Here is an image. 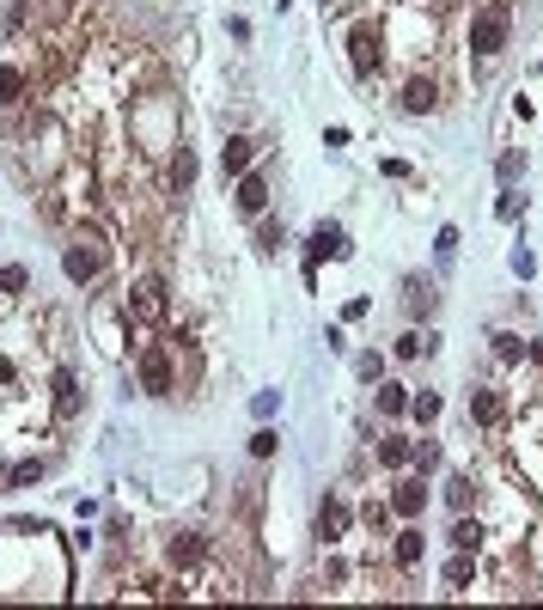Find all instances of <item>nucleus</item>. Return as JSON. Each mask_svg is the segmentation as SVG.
<instances>
[{"instance_id":"2f4dec72","label":"nucleus","mask_w":543,"mask_h":610,"mask_svg":"<svg viewBox=\"0 0 543 610\" xmlns=\"http://www.w3.org/2000/svg\"><path fill=\"white\" fill-rule=\"evenodd\" d=\"M275 409H281V391H257V397H250V415H257V421H269Z\"/></svg>"},{"instance_id":"aec40b11","label":"nucleus","mask_w":543,"mask_h":610,"mask_svg":"<svg viewBox=\"0 0 543 610\" xmlns=\"http://www.w3.org/2000/svg\"><path fill=\"white\" fill-rule=\"evenodd\" d=\"M445 501H452V513H464V507L476 501V482H471L464 470H458V476H445Z\"/></svg>"},{"instance_id":"72a5a7b5","label":"nucleus","mask_w":543,"mask_h":610,"mask_svg":"<svg viewBox=\"0 0 543 610\" xmlns=\"http://www.w3.org/2000/svg\"><path fill=\"white\" fill-rule=\"evenodd\" d=\"M25 281H31V275L19 269V263H6V269H0V293H25Z\"/></svg>"},{"instance_id":"b1692460","label":"nucleus","mask_w":543,"mask_h":610,"mask_svg":"<svg viewBox=\"0 0 543 610\" xmlns=\"http://www.w3.org/2000/svg\"><path fill=\"white\" fill-rule=\"evenodd\" d=\"M281 244H287V226H281V220H263V226H257V250H263V257H275Z\"/></svg>"},{"instance_id":"c85d7f7f","label":"nucleus","mask_w":543,"mask_h":610,"mask_svg":"<svg viewBox=\"0 0 543 610\" xmlns=\"http://www.w3.org/2000/svg\"><path fill=\"white\" fill-rule=\"evenodd\" d=\"M159 293H165V287H159V281H147V287H140V293H135V311H147V318H153V311L165 305V300H159Z\"/></svg>"},{"instance_id":"c9c22d12","label":"nucleus","mask_w":543,"mask_h":610,"mask_svg":"<svg viewBox=\"0 0 543 610\" xmlns=\"http://www.w3.org/2000/svg\"><path fill=\"white\" fill-rule=\"evenodd\" d=\"M25 25V0H6V31H19Z\"/></svg>"},{"instance_id":"f257e3e1","label":"nucleus","mask_w":543,"mask_h":610,"mask_svg":"<svg viewBox=\"0 0 543 610\" xmlns=\"http://www.w3.org/2000/svg\"><path fill=\"white\" fill-rule=\"evenodd\" d=\"M513 37V6L507 0H482L471 13V55H501Z\"/></svg>"},{"instance_id":"9d476101","label":"nucleus","mask_w":543,"mask_h":610,"mask_svg":"<svg viewBox=\"0 0 543 610\" xmlns=\"http://www.w3.org/2000/svg\"><path fill=\"white\" fill-rule=\"evenodd\" d=\"M62 269H68V281H92L104 269V250L98 244H68L62 250Z\"/></svg>"},{"instance_id":"4468645a","label":"nucleus","mask_w":543,"mask_h":610,"mask_svg":"<svg viewBox=\"0 0 543 610\" xmlns=\"http://www.w3.org/2000/svg\"><path fill=\"white\" fill-rule=\"evenodd\" d=\"M421 549H428V543H421L415 519H409L403 531H397V549H391V562H397V568H415V562H421Z\"/></svg>"},{"instance_id":"cd10ccee","label":"nucleus","mask_w":543,"mask_h":610,"mask_svg":"<svg viewBox=\"0 0 543 610\" xmlns=\"http://www.w3.org/2000/svg\"><path fill=\"white\" fill-rule=\"evenodd\" d=\"M525 348H531V342H519V336H507V330H495V354H501V360H525Z\"/></svg>"},{"instance_id":"20e7f679","label":"nucleus","mask_w":543,"mask_h":610,"mask_svg":"<svg viewBox=\"0 0 543 610\" xmlns=\"http://www.w3.org/2000/svg\"><path fill=\"white\" fill-rule=\"evenodd\" d=\"M140 391L147 397H171V348L165 342L140 348Z\"/></svg>"},{"instance_id":"7ed1b4c3","label":"nucleus","mask_w":543,"mask_h":610,"mask_svg":"<svg viewBox=\"0 0 543 610\" xmlns=\"http://www.w3.org/2000/svg\"><path fill=\"white\" fill-rule=\"evenodd\" d=\"M306 257H311V269L318 263H342V257H354V244H348V233H342L336 220H318L306 238Z\"/></svg>"},{"instance_id":"6e6552de","label":"nucleus","mask_w":543,"mask_h":610,"mask_svg":"<svg viewBox=\"0 0 543 610\" xmlns=\"http://www.w3.org/2000/svg\"><path fill=\"white\" fill-rule=\"evenodd\" d=\"M208 549H214V543H208V531H171L165 562H171V568H196V562H202Z\"/></svg>"},{"instance_id":"39448f33","label":"nucleus","mask_w":543,"mask_h":610,"mask_svg":"<svg viewBox=\"0 0 543 610\" xmlns=\"http://www.w3.org/2000/svg\"><path fill=\"white\" fill-rule=\"evenodd\" d=\"M348 525H354V507L342 495H324V507H318V543H342Z\"/></svg>"},{"instance_id":"393cba45","label":"nucleus","mask_w":543,"mask_h":610,"mask_svg":"<svg viewBox=\"0 0 543 610\" xmlns=\"http://www.w3.org/2000/svg\"><path fill=\"white\" fill-rule=\"evenodd\" d=\"M409 415H415L421 428H434V421H440V397H434V391H421V397H409Z\"/></svg>"},{"instance_id":"bb28decb","label":"nucleus","mask_w":543,"mask_h":610,"mask_svg":"<svg viewBox=\"0 0 543 610\" xmlns=\"http://www.w3.org/2000/svg\"><path fill=\"white\" fill-rule=\"evenodd\" d=\"M471 562H464V549H458V555H452V562H445V580H452V592H464V586H471Z\"/></svg>"},{"instance_id":"9b49d317","label":"nucleus","mask_w":543,"mask_h":610,"mask_svg":"<svg viewBox=\"0 0 543 610\" xmlns=\"http://www.w3.org/2000/svg\"><path fill=\"white\" fill-rule=\"evenodd\" d=\"M165 177H171V196H190V190H196V153H190L183 140L171 147V159H165Z\"/></svg>"},{"instance_id":"dca6fc26","label":"nucleus","mask_w":543,"mask_h":610,"mask_svg":"<svg viewBox=\"0 0 543 610\" xmlns=\"http://www.w3.org/2000/svg\"><path fill=\"white\" fill-rule=\"evenodd\" d=\"M403 305L415 311V318H428V311H434V281H421V275H409V281H403Z\"/></svg>"},{"instance_id":"2eb2a0df","label":"nucleus","mask_w":543,"mask_h":610,"mask_svg":"<svg viewBox=\"0 0 543 610\" xmlns=\"http://www.w3.org/2000/svg\"><path fill=\"white\" fill-rule=\"evenodd\" d=\"M37 476H43V464H37V458H19V464H0V495H6V488H31Z\"/></svg>"},{"instance_id":"a211bd4d","label":"nucleus","mask_w":543,"mask_h":610,"mask_svg":"<svg viewBox=\"0 0 543 610\" xmlns=\"http://www.w3.org/2000/svg\"><path fill=\"white\" fill-rule=\"evenodd\" d=\"M378 415H385V421L409 415V385H378Z\"/></svg>"},{"instance_id":"f3484780","label":"nucleus","mask_w":543,"mask_h":610,"mask_svg":"<svg viewBox=\"0 0 543 610\" xmlns=\"http://www.w3.org/2000/svg\"><path fill=\"white\" fill-rule=\"evenodd\" d=\"M73 409H80V385H73V373L62 367V373H55V415L73 421Z\"/></svg>"},{"instance_id":"473e14b6","label":"nucleus","mask_w":543,"mask_h":610,"mask_svg":"<svg viewBox=\"0 0 543 610\" xmlns=\"http://www.w3.org/2000/svg\"><path fill=\"white\" fill-rule=\"evenodd\" d=\"M275 428H257V434H250V458H275Z\"/></svg>"},{"instance_id":"f03ea898","label":"nucleus","mask_w":543,"mask_h":610,"mask_svg":"<svg viewBox=\"0 0 543 610\" xmlns=\"http://www.w3.org/2000/svg\"><path fill=\"white\" fill-rule=\"evenodd\" d=\"M348 68L361 73V80H373V73L385 68V31H378V25H354V31H348Z\"/></svg>"},{"instance_id":"5701e85b","label":"nucleus","mask_w":543,"mask_h":610,"mask_svg":"<svg viewBox=\"0 0 543 610\" xmlns=\"http://www.w3.org/2000/svg\"><path fill=\"white\" fill-rule=\"evenodd\" d=\"M495 177H501V183H519V177H525V153H519V147H507V153H501V159H495Z\"/></svg>"},{"instance_id":"f704fd0d","label":"nucleus","mask_w":543,"mask_h":610,"mask_svg":"<svg viewBox=\"0 0 543 610\" xmlns=\"http://www.w3.org/2000/svg\"><path fill=\"white\" fill-rule=\"evenodd\" d=\"M354 373H361V378H367V385H373V378L385 373V360H378V354H361V360H354Z\"/></svg>"},{"instance_id":"c756f323","label":"nucleus","mask_w":543,"mask_h":610,"mask_svg":"<svg viewBox=\"0 0 543 610\" xmlns=\"http://www.w3.org/2000/svg\"><path fill=\"white\" fill-rule=\"evenodd\" d=\"M434 257H440V263H452V257H458V226H440V238H434Z\"/></svg>"},{"instance_id":"412c9836","label":"nucleus","mask_w":543,"mask_h":610,"mask_svg":"<svg viewBox=\"0 0 543 610\" xmlns=\"http://www.w3.org/2000/svg\"><path fill=\"white\" fill-rule=\"evenodd\" d=\"M471 415L482 428H495V421H501V397H495V391H471Z\"/></svg>"},{"instance_id":"a878e982","label":"nucleus","mask_w":543,"mask_h":610,"mask_svg":"<svg viewBox=\"0 0 543 610\" xmlns=\"http://www.w3.org/2000/svg\"><path fill=\"white\" fill-rule=\"evenodd\" d=\"M19 92H25V73L6 62V68H0V104H19Z\"/></svg>"},{"instance_id":"6ab92c4d","label":"nucleus","mask_w":543,"mask_h":610,"mask_svg":"<svg viewBox=\"0 0 543 610\" xmlns=\"http://www.w3.org/2000/svg\"><path fill=\"white\" fill-rule=\"evenodd\" d=\"M409 470H421V476L440 470V440H415V452H409Z\"/></svg>"},{"instance_id":"7c9ffc66","label":"nucleus","mask_w":543,"mask_h":610,"mask_svg":"<svg viewBox=\"0 0 543 610\" xmlns=\"http://www.w3.org/2000/svg\"><path fill=\"white\" fill-rule=\"evenodd\" d=\"M428 348H434V342H428V336H415V330H409V336H397V360H415V354H428Z\"/></svg>"},{"instance_id":"4c0bfd02","label":"nucleus","mask_w":543,"mask_h":610,"mask_svg":"<svg viewBox=\"0 0 543 610\" xmlns=\"http://www.w3.org/2000/svg\"><path fill=\"white\" fill-rule=\"evenodd\" d=\"M525 354H531V360L543 367V336H531V348H525Z\"/></svg>"},{"instance_id":"ddd939ff","label":"nucleus","mask_w":543,"mask_h":610,"mask_svg":"<svg viewBox=\"0 0 543 610\" xmlns=\"http://www.w3.org/2000/svg\"><path fill=\"white\" fill-rule=\"evenodd\" d=\"M409 452H415V440H403V434H378V464H385V470H409Z\"/></svg>"},{"instance_id":"1a4fd4ad","label":"nucleus","mask_w":543,"mask_h":610,"mask_svg":"<svg viewBox=\"0 0 543 610\" xmlns=\"http://www.w3.org/2000/svg\"><path fill=\"white\" fill-rule=\"evenodd\" d=\"M250 165H257V140H250V135H233L226 147H220V177H233V183H238Z\"/></svg>"},{"instance_id":"4be33fe9","label":"nucleus","mask_w":543,"mask_h":610,"mask_svg":"<svg viewBox=\"0 0 543 610\" xmlns=\"http://www.w3.org/2000/svg\"><path fill=\"white\" fill-rule=\"evenodd\" d=\"M476 543H482V525L458 513V525H452V549H464V555H476Z\"/></svg>"},{"instance_id":"e433bc0d","label":"nucleus","mask_w":543,"mask_h":610,"mask_svg":"<svg viewBox=\"0 0 543 610\" xmlns=\"http://www.w3.org/2000/svg\"><path fill=\"white\" fill-rule=\"evenodd\" d=\"M495 220H519V196H501L495 202Z\"/></svg>"},{"instance_id":"f8f14e48","label":"nucleus","mask_w":543,"mask_h":610,"mask_svg":"<svg viewBox=\"0 0 543 610\" xmlns=\"http://www.w3.org/2000/svg\"><path fill=\"white\" fill-rule=\"evenodd\" d=\"M263 208H269V177H263V171H244V177H238V214L257 220Z\"/></svg>"},{"instance_id":"0eeeda50","label":"nucleus","mask_w":543,"mask_h":610,"mask_svg":"<svg viewBox=\"0 0 543 610\" xmlns=\"http://www.w3.org/2000/svg\"><path fill=\"white\" fill-rule=\"evenodd\" d=\"M397 104H403L409 116H428V110H440V86H434L428 73H409L403 92H397Z\"/></svg>"},{"instance_id":"423d86ee","label":"nucleus","mask_w":543,"mask_h":610,"mask_svg":"<svg viewBox=\"0 0 543 610\" xmlns=\"http://www.w3.org/2000/svg\"><path fill=\"white\" fill-rule=\"evenodd\" d=\"M391 513H397V519H421V513H428V476L421 470L403 476V482L391 488Z\"/></svg>"}]
</instances>
